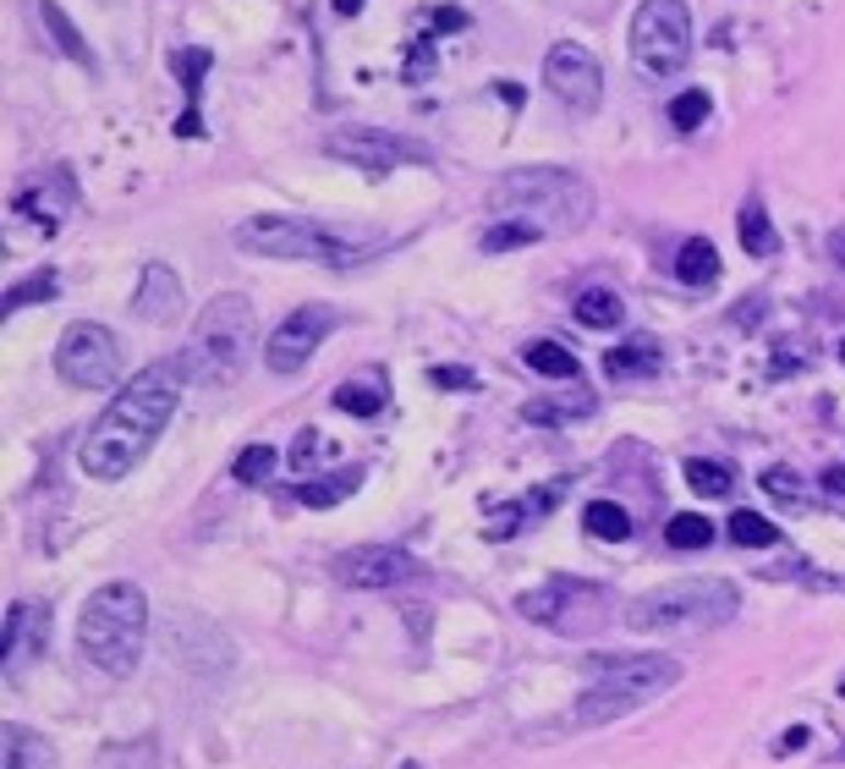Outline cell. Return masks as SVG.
Returning a JSON list of instances; mask_svg holds the SVG:
<instances>
[{
  "mask_svg": "<svg viewBox=\"0 0 845 769\" xmlns=\"http://www.w3.org/2000/svg\"><path fill=\"white\" fill-rule=\"evenodd\" d=\"M176 402H182V363H149L138 379H127L116 391V402L89 424V435L78 446L83 473L100 479V484L127 479L154 451L160 429L176 413Z\"/></svg>",
  "mask_w": 845,
  "mask_h": 769,
  "instance_id": "1",
  "label": "cell"
},
{
  "mask_svg": "<svg viewBox=\"0 0 845 769\" xmlns=\"http://www.w3.org/2000/svg\"><path fill=\"white\" fill-rule=\"evenodd\" d=\"M149 638V599L138 583H105L78 610V654L100 676H132Z\"/></svg>",
  "mask_w": 845,
  "mask_h": 769,
  "instance_id": "2",
  "label": "cell"
},
{
  "mask_svg": "<svg viewBox=\"0 0 845 769\" xmlns=\"http://www.w3.org/2000/svg\"><path fill=\"white\" fill-rule=\"evenodd\" d=\"M495 209H500V220H522L539 237L577 231V226L593 220V187L577 171L528 165V171H511V176L495 182Z\"/></svg>",
  "mask_w": 845,
  "mask_h": 769,
  "instance_id": "3",
  "label": "cell"
},
{
  "mask_svg": "<svg viewBox=\"0 0 845 769\" xmlns=\"http://www.w3.org/2000/svg\"><path fill=\"white\" fill-rule=\"evenodd\" d=\"M736 605H741L736 583H725V577H681V583H664V588L643 594L626 610V627L648 632V638H703V632L725 627L736 616Z\"/></svg>",
  "mask_w": 845,
  "mask_h": 769,
  "instance_id": "4",
  "label": "cell"
},
{
  "mask_svg": "<svg viewBox=\"0 0 845 769\" xmlns=\"http://www.w3.org/2000/svg\"><path fill=\"white\" fill-rule=\"evenodd\" d=\"M253 341H258V319H253V302L242 291H220L204 302L198 324H193V346H187V368L198 384H231L242 379L247 357H253Z\"/></svg>",
  "mask_w": 845,
  "mask_h": 769,
  "instance_id": "5",
  "label": "cell"
},
{
  "mask_svg": "<svg viewBox=\"0 0 845 769\" xmlns=\"http://www.w3.org/2000/svg\"><path fill=\"white\" fill-rule=\"evenodd\" d=\"M681 681V659L675 654H632V659H610L588 692L577 698V725H610L643 703H653L659 692H670Z\"/></svg>",
  "mask_w": 845,
  "mask_h": 769,
  "instance_id": "6",
  "label": "cell"
},
{
  "mask_svg": "<svg viewBox=\"0 0 845 769\" xmlns=\"http://www.w3.org/2000/svg\"><path fill=\"white\" fill-rule=\"evenodd\" d=\"M231 242L253 259H308V264H351L362 259V242L302 220V215H247L231 226Z\"/></svg>",
  "mask_w": 845,
  "mask_h": 769,
  "instance_id": "7",
  "label": "cell"
},
{
  "mask_svg": "<svg viewBox=\"0 0 845 769\" xmlns=\"http://www.w3.org/2000/svg\"><path fill=\"white\" fill-rule=\"evenodd\" d=\"M517 610L560 638H599L615 621V594L604 583H582V577H549L544 588H528L517 599Z\"/></svg>",
  "mask_w": 845,
  "mask_h": 769,
  "instance_id": "8",
  "label": "cell"
},
{
  "mask_svg": "<svg viewBox=\"0 0 845 769\" xmlns=\"http://www.w3.org/2000/svg\"><path fill=\"white\" fill-rule=\"evenodd\" d=\"M692 56L686 0H643L632 12V67L643 78H675Z\"/></svg>",
  "mask_w": 845,
  "mask_h": 769,
  "instance_id": "9",
  "label": "cell"
},
{
  "mask_svg": "<svg viewBox=\"0 0 845 769\" xmlns=\"http://www.w3.org/2000/svg\"><path fill=\"white\" fill-rule=\"evenodd\" d=\"M56 368H61L67 384H78V391H105V384L121 379V341L105 324L78 319L56 346Z\"/></svg>",
  "mask_w": 845,
  "mask_h": 769,
  "instance_id": "10",
  "label": "cell"
},
{
  "mask_svg": "<svg viewBox=\"0 0 845 769\" xmlns=\"http://www.w3.org/2000/svg\"><path fill=\"white\" fill-rule=\"evenodd\" d=\"M324 154L340 160V165H357V171H395V165H429V149L401 138V133H384V127H368V122H351V127H335L324 133Z\"/></svg>",
  "mask_w": 845,
  "mask_h": 769,
  "instance_id": "11",
  "label": "cell"
},
{
  "mask_svg": "<svg viewBox=\"0 0 845 769\" xmlns=\"http://www.w3.org/2000/svg\"><path fill=\"white\" fill-rule=\"evenodd\" d=\"M544 89L566 105V111H599L604 105V67L588 45H555L544 56Z\"/></svg>",
  "mask_w": 845,
  "mask_h": 769,
  "instance_id": "12",
  "label": "cell"
},
{
  "mask_svg": "<svg viewBox=\"0 0 845 769\" xmlns=\"http://www.w3.org/2000/svg\"><path fill=\"white\" fill-rule=\"evenodd\" d=\"M329 330H335V308H329V302H308V308L286 313V319L275 324V335L264 341L269 374H297V368H308V357L319 352V341H324Z\"/></svg>",
  "mask_w": 845,
  "mask_h": 769,
  "instance_id": "13",
  "label": "cell"
},
{
  "mask_svg": "<svg viewBox=\"0 0 845 769\" xmlns=\"http://www.w3.org/2000/svg\"><path fill=\"white\" fill-rule=\"evenodd\" d=\"M417 572V561L401 550V544H362V550H346L335 561V577L346 588H395Z\"/></svg>",
  "mask_w": 845,
  "mask_h": 769,
  "instance_id": "14",
  "label": "cell"
},
{
  "mask_svg": "<svg viewBox=\"0 0 845 769\" xmlns=\"http://www.w3.org/2000/svg\"><path fill=\"white\" fill-rule=\"evenodd\" d=\"M50 643V605L45 599H18L7 610V681H18Z\"/></svg>",
  "mask_w": 845,
  "mask_h": 769,
  "instance_id": "15",
  "label": "cell"
},
{
  "mask_svg": "<svg viewBox=\"0 0 845 769\" xmlns=\"http://www.w3.org/2000/svg\"><path fill=\"white\" fill-rule=\"evenodd\" d=\"M182 280H176V269L171 264H149L143 275H138V297H132V313L143 319V324H176L182 319Z\"/></svg>",
  "mask_w": 845,
  "mask_h": 769,
  "instance_id": "16",
  "label": "cell"
},
{
  "mask_svg": "<svg viewBox=\"0 0 845 769\" xmlns=\"http://www.w3.org/2000/svg\"><path fill=\"white\" fill-rule=\"evenodd\" d=\"M56 742L28 731V725H7V742H0V769H56Z\"/></svg>",
  "mask_w": 845,
  "mask_h": 769,
  "instance_id": "17",
  "label": "cell"
},
{
  "mask_svg": "<svg viewBox=\"0 0 845 769\" xmlns=\"http://www.w3.org/2000/svg\"><path fill=\"white\" fill-rule=\"evenodd\" d=\"M335 408H340V413H351V418H373V413L384 408V374H379V368H368V374L346 379L340 391H335Z\"/></svg>",
  "mask_w": 845,
  "mask_h": 769,
  "instance_id": "18",
  "label": "cell"
},
{
  "mask_svg": "<svg viewBox=\"0 0 845 769\" xmlns=\"http://www.w3.org/2000/svg\"><path fill=\"white\" fill-rule=\"evenodd\" d=\"M39 23H45V34H50V45L67 56V61H78V67H94V50L83 45V34L72 28V18L56 7V0H39Z\"/></svg>",
  "mask_w": 845,
  "mask_h": 769,
  "instance_id": "19",
  "label": "cell"
},
{
  "mask_svg": "<svg viewBox=\"0 0 845 769\" xmlns=\"http://www.w3.org/2000/svg\"><path fill=\"white\" fill-rule=\"evenodd\" d=\"M714 275H719V248H714L708 237L681 242V253H675V280H686V286H708Z\"/></svg>",
  "mask_w": 845,
  "mask_h": 769,
  "instance_id": "20",
  "label": "cell"
},
{
  "mask_svg": "<svg viewBox=\"0 0 845 769\" xmlns=\"http://www.w3.org/2000/svg\"><path fill=\"white\" fill-rule=\"evenodd\" d=\"M357 484H362V468H340V473H329V479H302L297 501L313 506V512H324V506H340Z\"/></svg>",
  "mask_w": 845,
  "mask_h": 769,
  "instance_id": "21",
  "label": "cell"
},
{
  "mask_svg": "<svg viewBox=\"0 0 845 769\" xmlns=\"http://www.w3.org/2000/svg\"><path fill=\"white\" fill-rule=\"evenodd\" d=\"M582 528H588L593 539H604V544H621V539H632L637 517H632L626 506H615V501H588V512H582Z\"/></svg>",
  "mask_w": 845,
  "mask_h": 769,
  "instance_id": "22",
  "label": "cell"
},
{
  "mask_svg": "<svg viewBox=\"0 0 845 769\" xmlns=\"http://www.w3.org/2000/svg\"><path fill=\"white\" fill-rule=\"evenodd\" d=\"M604 374L610 379H648V374H659V346L653 341L615 346V352H604Z\"/></svg>",
  "mask_w": 845,
  "mask_h": 769,
  "instance_id": "23",
  "label": "cell"
},
{
  "mask_svg": "<svg viewBox=\"0 0 845 769\" xmlns=\"http://www.w3.org/2000/svg\"><path fill=\"white\" fill-rule=\"evenodd\" d=\"M599 402L588 397V391H571V397H539V402H528L522 408V418L528 424H566V418H588Z\"/></svg>",
  "mask_w": 845,
  "mask_h": 769,
  "instance_id": "24",
  "label": "cell"
},
{
  "mask_svg": "<svg viewBox=\"0 0 845 769\" xmlns=\"http://www.w3.org/2000/svg\"><path fill=\"white\" fill-rule=\"evenodd\" d=\"M741 248H746L752 259H768V253H779L774 220H768V209H763L757 198H746V204H741Z\"/></svg>",
  "mask_w": 845,
  "mask_h": 769,
  "instance_id": "25",
  "label": "cell"
},
{
  "mask_svg": "<svg viewBox=\"0 0 845 769\" xmlns=\"http://www.w3.org/2000/svg\"><path fill=\"white\" fill-rule=\"evenodd\" d=\"M522 357H528V368L544 374V379H577V374H582V363H577L560 341H533Z\"/></svg>",
  "mask_w": 845,
  "mask_h": 769,
  "instance_id": "26",
  "label": "cell"
},
{
  "mask_svg": "<svg viewBox=\"0 0 845 769\" xmlns=\"http://www.w3.org/2000/svg\"><path fill=\"white\" fill-rule=\"evenodd\" d=\"M621 313H626V308H621V297H615V291H604V286L577 297V319H582L588 330H610V324H621Z\"/></svg>",
  "mask_w": 845,
  "mask_h": 769,
  "instance_id": "27",
  "label": "cell"
},
{
  "mask_svg": "<svg viewBox=\"0 0 845 769\" xmlns=\"http://www.w3.org/2000/svg\"><path fill=\"white\" fill-rule=\"evenodd\" d=\"M730 539H736L741 550H768V544L779 539V528H774L768 517H757V512H736V517H730Z\"/></svg>",
  "mask_w": 845,
  "mask_h": 769,
  "instance_id": "28",
  "label": "cell"
},
{
  "mask_svg": "<svg viewBox=\"0 0 845 769\" xmlns=\"http://www.w3.org/2000/svg\"><path fill=\"white\" fill-rule=\"evenodd\" d=\"M664 539H670L675 550H708V544H714V523H708V517H692V512H681V517H670Z\"/></svg>",
  "mask_w": 845,
  "mask_h": 769,
  "instance_id": "29",
  "label": "cell"
},
{
  "mask_svg": "<svg viewBox=\"0 0 845 769\" xmlns=\"http://www.w3.org/2000/svg\"><path fill=\"white\" fill-rule=\"evenodd\" d=\"M708 111H714V100H708L703 89H686V94H675L670 122H675V133H697V127L708 122Z\"/></svg>",
  "mask_w": 845,
  "mask_h": 769,
  "instance_id": "30",
  "label": "cell"
},
{
  "mask_svg": "<svg viewBox=\"0 0 845 769\" xmlns=\"http://www.w3.org/2000/svg\"><path fill=\"white\" fill-rule=\"evenodd\" d=\"M686 484L697 495H730V468L725 462H708V457H692L686 462Z\"/></svg>",
  "mask_w": 845,
  "mask_h": 769,
  "instance_id": "31",
  "label": "cell"
},
{
  "mask_svg": "<svg viewBox=\"0 0 845 769\" xmlns=\"http://www.w3.org/2000/svg\"><path fill=\"white\" fill-rule=\"evenodd\" d=\"M231 473H236L242 484H264V479L275 473V446H247V451L231 462Z\"/></svg>",
  "mask_w": 845,
  "mask_h": 769,
  "instance_id": "32",
  "label": "cell"
},
{
  "mask_svg": "<svg viewBox=\"0 0 845 769\" xmlns=\"http://www.w3.org/2000/svg\"><path fill=\"white\" fill-rule=\"evenodd\" d=\"M522 242H539V231L522 226V220H500V226L484 231V253H506V248H522Z\"/></svg>",
  "mask_w": 845,
  "mask_h": 769,
  "instance_id": "33",
  "label": "cell"
},
{
  "mask_svg": "<svg viewBox=\"0 0 845 769\" xmlns=\"http://www.w3.org/2000/svg\"><path fill=\"white\" fill-rule=\"evenodd\" d=\"M50 291H56V275H50V269H39L34 280H18V286H7V313H12V308H28V302H45Z\"/></svg>",
  "mask_w": 845,
  "mask_h": 769,
  "instance_id": "34",
  "label": "cell"
},
{
  "mask_svg": "<svg viewBox=\"0 0 845 769\" xmlns=\"http://www.w3.org/2000/svg\"><path fill=\"white\" fill-rule=\"evenodd\" d=\"M209 61H215L209 50H182V56H176V78H182V83H187V89L198 94V83H204V72H209Z\"/></svg>",
  "mask_w": 845,
  "mask_h": 769,
  "instance_id": "35",
  "label": "cell"
},
{
  "mask_svg": "<svg viewBox=\"0 0 845 769\" xmlns=\"http://www.w3.org/2000/svg\"><path fill=\"white\" fill-rule=\"evenodd\" d=\"M763 490H774V495H785V501H807V484L790 479V468H768V473H763Z\"/></svg>",
  "mask_w": 845,
  "mask_h": 769,
  "instance_id": "36",
  "label": "cell"
},
{
  "mask_svg": "<svg viewBox=\"0 0 845 769\" xmlns=\"http://www.w3.org/2000/svg\"><path fill=\"white\" fill-rule=\"evenodd\" d=\"M111 769H160V753H154V742H138V747L116 753V758H111Z\"/></svg>",
  "mask_w": 845,
  "mask_h": 769,
  "instance_id": "37",
  "label": "cell"
},
{
  "mask_svg": "<svg viewBox=\"0 0 845 769\" xmlns=\"http://www.w3.org/2000/svg\"><path fill=\"white\" fill-rule=\"evenodd\" d=\"M313 457H319V429H302L291 446V473H313Z\"/></svg>",
  "mask_w": 845,
  "mask_h": 769,
  "instance_id": "38",
  "label": "cell"
},
{
  "mask_svg": "<svg viewBox=\"0 0 845 769\" xmlns=\"http://www.w3.org/2000/svg\"><path fill=\"white\" fill-rule=\"evenodd\" d=\"M429 379L440 384V391H473V374L467 368H429Z\"/></svg>",
  "mask_w": 845,
  "mask_h": 769,
  "instance_id": "39",
  "label": "cell"
},
{
  "mask_svg": "<svg viewBox=\"0 0 845 769\" xmlns=\"http://www.w3.org/2000/svg\"><path fill=\"white\" fill-rule=\"evenodd\" d=\"M429 18H435V28H445V34H462V28H467V23H473V18H467V12H462V7H435V12H429Z\"/></svg>",
  "mask_w": 845,
  "mask_h": 769,
  "instance_id": "40",
  "label": "cell"
},
{
  "mask_svg": "<svg viewBox=\"0 0 845 769\" xmlns=\"http://www.w3.org/2000/svg\"><path fill=\"white\" fill-rule=\"evenodd\" d=\"M807 742H812V731H807V725H790V731L779 736V747H774V753H796V747H807Z\"/></svg>",
  "mask_w": 845,
  "mask_h": 769,
  "instance_id": "41",
  "label": "cell"
},
{
  "mask_svg": "<svg viewBox=\"0 0 845 769\" xmlns=\"http://www.w3.org/2000/svg\"><path fill=\"white\" fill-rule=\"evenodd\" d=\"M829 259H834V269H845V226L829 231Z\"/></svg>",
  "mask_w": 845,
  "mask_h": 769,
  "instance_id": "42",
  "label": "cell"
},
{
  "mask_svg": "<svg viewBox=\"0 0 845 769\" xmlns=\"http://www.w3.org/2000/svg\"><path fill=\"white\" fill-rule=\"evenodd\" d=\"M176 133H182V138H198V133H204V122H198V111H187V116L176 122Z\"/></svg>",
  "mask_w": 845,
  "mask_h": 769,
  "instance_id": "43",
  "label": "cell"
},
{
  "mask_svg": "<svg viewBox=\"0 0 845 769\" xmlns=\"http://www.w3.org/2000/svg\"><path fill=\"white\" fill-rule=\"evenodd\" d=\"M823 484H829L834 495H845V468H829V473H823Z\"/></svg>",
  "mask_w": 845,
  "mask_h": 769,
  "instance_id": "44",
  "label": "cell"
},
{
  "mask_svg": "<svg viewBox=\"0 0 845 769\" xmlns=\"http://www.w3.org/2000/svg\"><path fill=\"white\" fill-rule=\"evenodd\" d=\"M335 12H340V18H357V12H362V0H335Z\"/></svg>",
  "mask_w": 845,
  "mask_h": 769,
  "instance_id": "45",
  "label": "cell"
},
{
  "mask_svg": "<svg viewBox=\"0 0 845 769\" xmlns=\"http://www.w3.org/2000/svg\"><path fill=\"white\" fill-rule=\"evenodd\" d=\"M840 363H845V346H840Z\"/></svg>",
  "mask_w": 845,
  "mask_h": 769,
  "instance_id": "46",
  "label": "cell"
}]
</instances>
